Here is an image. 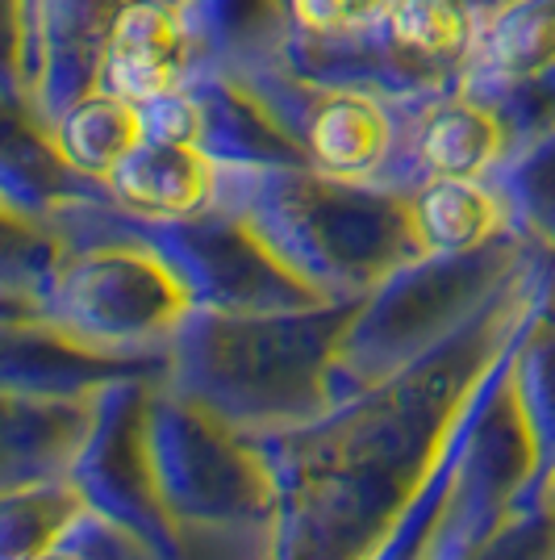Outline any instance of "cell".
Segmentation results:
<instances>
[{
	"mask_svg": "<svg viewBox=\"0 0 555 560\" xmlns=\"http://www.w3.org/2000/svg\"><path fill=\"white\" fill-rule=\"evenodd\" d=\"M105 185L126 210L146 218H192L213 206L217 172L201 147L142 142Z\"/></svg>",
	"mask_w": 555,
	"mask_h": 560,
	"instance_id": "2",
	"label": "cell"
},
{
	"mask_svg": "<svg viewBox=\"0 0 555 560\" xmlns=\"http://www.w3.org/2000/svg\"><path fill=\"white\" fill-rule=\"evenodd\" d=\"M309 155L334 180H364L380 167L393 142L389 114L359 93H334L309 117Z\"/></svg>",
	"mask_w": 555,
	"mask_h": 560,
	"instance_id": "3",
	"label": "cell"
},
{
	"mask_svg": "<svg viewBox=\"0 0 555 560\" xmlns=\"http://www.w3.org/2000/svg\"><path fill=\"white\" fill-rule=\"evenodd\" d=\"M501 121L481 105H447L426 121L417 155L430 172V180H481L497 155H501Z\"/></svg>",
	"mask_w": 555,
	"mask_h": 560,
	"instance_id": "6",
	"label": "cell"
},
{
	"mask_svg": "<svg viewBox=\"0 0 555 560\" xmlns=\"http://www.w3.org/2000/svg\"><path fill=\"white\" fill-rule=\"evenodd\" d=\"M142 147L139 105H126L109 93H88L59 117L55 151L59 160L93 180H109Z\"/></svg>",
	"mask_w": 555,
	"mask_h": 560,
	"instance_id": "4",
	"label": "cell"
},
{
	"mask_svg": "<svg viewBox=\"0 0 555 560\" xmlns=\"http://www.w3.org/2000/svg\"><path fill=\"white\" fill-rule=\"evenodd\" d=\"M142 117V142H160V147H197L201 135H205V109L185 93L155 96L139 105Z\"/></svg>",
	"mask_w": 555,
	"mask_h": 560,
	"instance_id": "9",
	"label": "cell"
},
{
	"mask_svg": "<svg viewBox=\"0 0 555 560\" xmlns=\"http://www.w3.org/2000/svg\"><path fill=\"white\" fill-rule=\"evenodd\" d=\"M488 59L509 75L547 68L555 59V0H531L509 9L488 38Z\"/></svg>",
	"mask_w": 555,
	"mask_h": 560,
	"instance_id": "8",
	"label": "cell"
},
{
	"mask_svg": "<svg viewBox=\"0 0 555 560\" xmlns=\"http://www.w3.org/2000/svg\"><path fill=\"white\" fill-rule=\"evenodd\" d=\"M397 0H293V18L309 34H343L393 18Z\"/></svg>",
	"mask_w": 555,
	"mask_h": 560,
	"instance_id": "10",
	"label": "cell"
},
{
	"mask_svg": "<svg viewBox=\"0 0 555 560\" xmlns=\"http://www.w3.org/2000/svg\"><path fill=\"white\" fill-rule=\"evenodd\" d=\"M34 560H71V557H59V552H50V557H34Z\"/></svg>",
	"mask_w": 555,
	"mask_h": 560,
	"instance_id": "11",
	"label": "cell"
},
{
	"mask_svg": "<svg viewBox=\"0 0 555 560\" xmlns=\"http://www.w3.org/2000/svg\"><path fill=\"white\" fill-rule=\"evenodd\" d=\"M501 226V206L481 180H430L410 201V234L422 252H472Z\"/></svg>",
	"mask_w": 555,
	"mask_h": 560,
	"instance_id": "5",
	"label": "cell"
},
{
	"mask_svg": "<svg viewBox=\"0 0 555 560\" xmlns=\"http://www.w3.org/2000/svg\"><path fill=\"white\" fill-rule=\"evenodd\" d=\"M185 68V25L180 13L163 0H130L117 9L105 59H101V93L126 105H146L155 96L180 89Z\"/></svg>",
	"mask_w": 555,
	"mask_h": 560,
	"instance_id": "1",
	"label": "cell"
},
{
	"mask_svg": "<svg viewBox=\"0 0 555 560\" xmlns=\"http://www.w3.org/2000/svg\"><path fill=\"white\" fill-rule=\"evenodd\" d=\"M389 25L401 47L426 59H451L476 34L472 9L463 0H397Z\"/></svg>",
	"mask_w": 555,
	"mask_h": 560,
	"instance_id": "7",
	"label": "cell"
}]
</instances>
